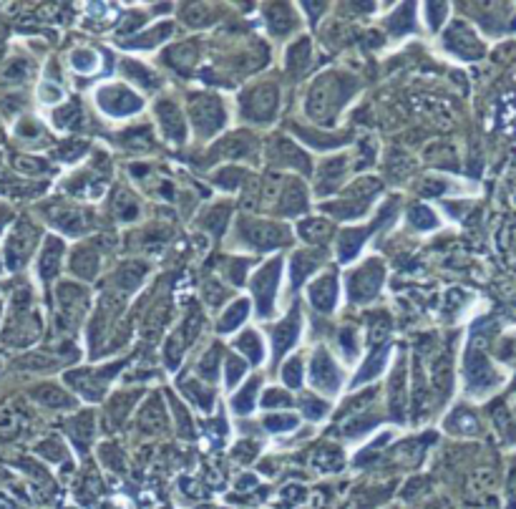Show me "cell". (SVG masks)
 <instances>
[{"mask_svg":"<svg viewBox=\"0 0 516 509\" xmlns=\"http://www.w3.org/2000/svg\"><path fill=\"white\" fill-rule=\"evenodd\" d=\"M280 270L282 262L280 260H270L262 270L254 275V298H257V310L259 315H270L272 312V303H275V293H277V280H280Z\"/></svg>","mask_w":516,"mask_h":509,"instance_id":"5","label":"cell"},{"mask_svg":"<svg viewBox=\"0 0 516 509\" xmlns=\"http://www.w3.org/2000/svg\"><path fill=\"white\" fill-rule=\"evenodd\" d=\"M40 99L43 101H58L61 99V91L53 88V86H48V83H43V86H40Z\"/></svg>","mask_w":516,"mask_h":509,"instance_id":"58","label":"cell"},{"mask_svg":"<svg viewBox=\"0 0 516 509\" xmlns=\"http://www.w3.org/2000/svg\"><path fill=\"white\" fill-rule=\"evenodd\" d=\"M86 220L88 214L83 209H76V207H61L53 212V225L61 227L64 232L69 235H78V232L86 230Z\"/></svg>","mask_w":516,"mask_h":509,"instance_id":"19","label":"cell"},{"mask_svg":"<svg viewBox=\"0 0 516 509\" xmlns=\"http://www.w3.org/2000/svg\"><path fill=\"white\" fill-rule=\"evenodd\" d=\"M267 18H270L272 33L285 35L287 30H290L295 25L293 23L295 18L290 16V8H287V6H272V8H267Z\"/></svg>","mask_w":516,"mask_h":509,"instance_id":"32","label":"cell"},{"mask_svg":"<svg viewBox=\"0 0 516 509\" xmlns=\"http://www.w3.org/2000/svg\"><path fill=\"white\" fill-rule=\"evenodd\" d=\"M300 238L307 240V242H322V240L330 238V222L325 220H305L300 222Z\"/></svg>","mask_w":516,"mask_h":509,"instance_id":"30","label":"cell"},{"mask_svg":"<svg viewBox=\"0 0 516 509\" xmlns=\"http://www.w3.org/2000/svg\"><path fill=\"white\" fill-rule=\"evenodd\" d=\"M264 426L270 431H287V428L298 426V416H270L264 419Z\"/></svg>","mask_w":516,"mask_h":509,"instance_id":"48","label":"cell"},{"mask_svg":"<svg viewBox=\"0 0 516 509\" xmlns=\"http://www.w3.org/2000/svg\"><path fill=\"white\" fill-rule=\"evenodd\" d=\"M247 310H250L247 300H237L235 305H232L230 310L222 315V320H219V330H222V333H227V330L237 328V325H240L242 320L247 318Z\"/></svg>","mask_w":516,"mask_h":509,"instance_id":"36","label":"cell"},{"mask_svg":"<svg viewBox=\"0 0 516 509\" xmlns=\"http://www.w3.org/2000/svg\"><path fill=\"white\" fill-rule=\"evenodd\" d=\"M227 217H230V207H227V204L219 207L217 204V207H212L204 217H201V227H206L212 235H222L224 225H227Z\"/></svg>","mask_w":516,"mask_h":509,"instance_id":"33","label":"cell"},{"mask_svg":"<svg viewBox=\"0 0 516 509\" xmlns=\"http://www.w3.org/2000/svg\"><path fill=\"white\" fill-rule=\"evenodd\" d=\"M184 394L189 396L197 406H201V409H212V401H214L212 391L199 386L197 381H184Z\"/></svg>","mask_w":516,"mask_h":509,"instance_id":"39","label":"cell"},{"mask_svg":"<svg viewBox=\"0 0 516 509\" xmlns=\"http://www.w3.org/2000/svg\"><path fill=\"white\" fill-rule=\"evenodd\" d=\"M71 270L78 275V278H93L98 270V255L91 247H78L71 257Z\"/></svg>","mask_w":516,"mask_h":509,"instance_id":"23","label":"cell"},{"mask_svg":"<svg viewBox=\"0 0 516 509\" xmlns=\"http://www.w3.org/2000/svg\"><path fill=\"white\" fill-rule=\"evenodd\" d=\"M403 365H398L396 376H393V396H390V409H393V416H401L403 411Z\"/></svg>","mask_w":516,"mask_h":509,"instance_id":"44","label":"cell"},{"mask_svg":"<svg viewBox=\"0 0 516 509\" xmlns=\"http://www.w3.org/2000/svg\"><path fill=\"white\" fill-rule=\"evenodd\" d=\"M214 180H217V185L227 187V189H235V187H240L242 180H245V172L237 169V167H230V169H222Z\"/></svg>","mask_w":516,"mask_h":509,"instance_id":"45","label":"cell"},{"mask_svg":"<svg viewBox=\"0 0 516 509\" xmlns=\"http://www.w3.org/2000/svg\"><path fill=\"white\" fill-rule=\"evenodd\" d=\"M298 336H300V310H293L280 325H277L275 333H272V338H275V356L277 358L285 353L287 348H293V343L298 341Z\"/></svg>","mask_w":516,"mask_h":509,"instance_id":"17","label":"cell"},{"mask_svg":"<svg viewBox=\"0 0 516 509\" xmlns=\"http://www.w3.org/2000/svg\"><path fill=\"white\" fill-rule=\"evenodd\" d=\"M307 64H310V43L303 38V41L295 43L290 48V53H287V69H290V74L298 76L307 69Z\"/></svg>","mask_w":516,"mask_h":509,"instance_id":"31","label":"cell"},{"mask_svg":"<svg viewBox=\"0 0 516 509\" xmlns=\"http://www.w3.org/2000/svg\"><path fill=\"white\" fill-rule=\"evenodd\" d=\"M446 46L464 58H476L483 53L481 43L476 41V35L471 33L464 23H453V28L446 33Z\"/></svg>","mask_w":516,"mask_h":509,"instance_id":"13","label":"cell"},{"mask_svg":"<svg viewBox=\"0 0 516 509\" xmlns=\"http://www.w3.org/2000/svg\"><path fill=\"white\" fill-rule=\"evenodd\" d=\"M365 235H368V230H345L343 235H340V245H338L340 260H350V257L360 250Z\"/></svg>","mask_w":516,"mask_h":509,"instance_id":"28","label":"cell"},{"mask_svg":"<svg viewBox=\"0 0 516 509\" xmlns=\"http://www.w3.org/2000/svg\"><path fill=\"white\" fill-rule=\"evenodd\" d=\"M192 119H194L197 134L201 136H212L217 129H222L224 124V109L219 104V99L214 96H194L189 104Z\"/></svg>","mask_w":516,"mask_h":509,"instance_id":"3","label":"cell"},{"mask_svg":"<svg viewBox=\"0 0 516 509\" xmlns=\"http://www.w3.org/2000/svg\"><path fill=\"white\" fill-rule=\"evenodd\" d=\"M448 428H451L453 434H461V436H471V434H479V421L476 416L466 409H459L448 419Z\"/></svg>","mask_w":516,"mask_h":509,"instance_id":"27","label":"cell"},{"mask_svg":"<svg viewBox=\"0 0 516 509\" xmlns=\"http://www.w3.org/2000/svg\"><path fill=\"white\" fill-rule=\"evenodd\" d=\"M245 376V363L240 358H227V383L235 386L237 378Z\"/></svg>","mask_w":516,"mask_h":509,"instance_id":"52","label":"cell"},{"mask_svg":"<svg viewBox=\"0 0 516 509\" xmlns=\"http://www.w3.org/2000/svg\"><path fill=\"white\" fill-rule=\"evenodd\" d=\"M312 383L317 388H322L325 394H335L338 391V383H340L338 365L327 356L325 348H320L315 353V358H312Z\"/></svg>","mask_w":516,"mask_h":509,"instance_id":"11","label":"cell"},{"mask_svg":"<svg viewBox=\"0 0 516 509\" xmlns=\"http://www.w3.org/2000/svg\"><path fill=\"white\" fill-rule=\"evenodd\" d=\"M257 386H259V381L257 378H252V381L247 383L245 386V391H240V394L235 396V411L237 414H250L252 411V401H254V391H257Z\"/></svg>","mask_w":516,"mask_h":509,"instance_id":"41","label":"cell"},{"mask_svg":"<svg viewBox=\"0 0 516 509\" xmlns=\"http://www.w3.org/2000/svg\"><path fill=\"white\" fill-rule=\"evenodd\" d=\"M303 409L307 411V414H310V416H312V419H317V416H322V414H325V411H327V406L322 404V401H315V399H305Z\"/></svg>","mask_w":516,"mask_h":509,"instance_id":"55","label":"cell"},{"mask_svg":"<svg viewBox=\"0 0 516 509\" xmlns=\"http://www.w3.org/2000/svg\"><path fill=\"white\" fill-rule=\"evenodd\" d=\"M237 238L254 250H272L287 242V230L282 225L259 220H242L237 225Z\"/></svg>","mask_w":516,"mask_h":509,"instance_id":"2","label":"cell"},{"mask_svg":"<svg viewBox=\"0 0 516 509\" xmlns=\"http://www.w3.org/2000/svg\"><path fill=\"white\" fill-rule=\"evenodd\" d=\"M174 411H177V419L182 421V434L192 436V423H189V416H187V411H184V406H179L177 401H174Z\"/></svg>","mask_w":516,"mask_h":509,"instance_id":"56","label":"cell"},{"mask_svg":"<svg viewBox=\"0 0 516 509\" xmlns=\"http://www.w3.org/2000/svg\"><path fill=\"white\" fill-rule=\"evenodd\" d=\"M78 114H81L78 104H69L66 109L56 111V124H58V127H71V124L78 119Z\"/></svg>","mask_w":516,"mask_h":509,"instance_id":"50","label":"cell"},{"mask_svg":"<svg viewBox=\"0 0 516 509\" xmlns=\"http://www.w3.org/2000/svg\"><path fill=\"white\" fill-rule=\"evenodd\" d=\"M250 151H252V139H250L247 134H235V136H230L227 141H222V154L232 156V159L247 156Z\"/></svg>","mask_w":516,"mask_h":509,"instance_id":"34","label":"cell"},{"mask_svg":"<svg viewBox=\"0 0 516 509\" xmlns=\"http://www.w3.org/2000/svg\"><path fill=\"white\" fill-rule=\"evenodd\" d=\"M353 78H345L340 74H327L322 78H317V83L312 86L307 96V111L315 119H333V114L338 109H343V104L350 99V93L356 91V83H350Z\"/></svg>","mask_w":516,"mask_h":509,"instance_id":"1","label":"cell"},{"mask_svg":"<svg viewBox=\"0 0 516 509\" xmlns=\"http://www.w3.org/2000/svg\"><path fill=\"white\" fill-rule=\"evenodd\" d=\"M86 151V141H74L71 146H66V149H58L56 156H61V159H66V162H71V159H76V156H81Z\"/></svg>","mask_w":516,"mask_h":509,"instance_id":"53","label":"cell"},{"mask_svg":"<svg viewBox=\"0 0 516 509\" xmlns=\"http://www.w3.org/2000/svg\"><path fill=\"white\" fill-rule=\"evenodd\" d=\"M74 66L78 71H93V66H96V53L93 51H76L74 53Z\"/></svg>","mask_w":516,"mask_h":509,"instance_id":"51","label":"cell"},{"mask_svg":"<svg viewBox=\"0 0 516 509\" xmlns=\"http://www.w3.org/2000/svg\"><path fill=\"white\" fill-rule=\"evenodd\" d=\"M124 69H127V74L131 76V78H143V86H146V88L156 86L154 74H151V71H146L143 66H136V64H131V61H127V64H124Z\"/></svg>","mask_w":516,"mask_h":509,"instance_id":"46","label":"cell"},{"mask_svg":"<svg viewBox=\"0 0 516 509\" xmlns=\"http://www.w3.org/2000/svg\"><path fill=\"white\" fill-rule=\"evenodd\" d=\"M345 172V156H335V159H327V162L320 164V172H317V192L325 194V192L335 189Z\"/></svg>","mask_w":516,"mask_h":509,"instance_id":"20","label":"cell"},{"mask_svg":"<svg viewBox=\"0 0 516 509\" xmlns=\"http://www.w3.org/2000/svg\"><path fill=\"white\" fill-rule=\"evenodd\" d=\"M116 370H119V365H109V368H101V370H93V368L76 370V373H69V376H66V381L74 383L86 399L96 401L98 396L103 394V388L109 386V378L114 376Z\"/></svg>","mask_w":516,"mask_h":509,"instance_id":"7","label":"cell"},{"mask_svg":"<svg viewBox=\"0 0 516 509\" xmlns=\"http://www.w3.org/2000/svg\"><path fill=\"white\" fill-rule=\"evenodd\" d=\"M61 252H64V245L58 242L56 238H51L46 242V247H43V255H40V275H43V280H51L53 275L58 272V262H61Z\"/></svg>","mask_w":516,"mask_h":509,"instance_id":"24","label":"cell"},{"mask_svg":"<svg viewBox=\"0 0 516 509\" xmlns=\"http://www.w3.org/2000/svg\"><path fill=\"white\" fill-rule=\"evenodd\" d=\"M143 275H146V265H143V262H124V265L116 270L114 283H116V288L124 290V293H131V290H136L139 285H141Z\"/></svg>","mask_w":516,"mask_h":509,"instance_id":"21","label":"cell"},{"mask_svg":"<svg viewBox=\"0 0 516 509\" xmlns=\"http://www.w3.org/2000/svg\"><path fill=\"white\" fill-rule=\"evenodd\" d=\"M58 303H61L64 320H69V325H74L83 315V310H86V293L78 285H64L61 293H58Z\"/></svg>","mask_w":516,"mask_h":509,"instance_id":"14","label":"cell"},{"mask_svg":"<svg viewBox=\"0 0 516 509\" xmlns=\"http://www.w3.org/2000/svg\"><path fill=\"white\" fill-rule=\"evenodd\" d=\"M224 296H227V290H224L217 280H209V283L204 285V300L209 303V305H219V300H224Z\"/></svg>","mask_w":516,"mask_h":509,"instance_id":"49","label":"cell"},{"mask_svg":"<svg viewBox=\"0 0 516 509\" xmlns=\"http://www.w3.org/2000/svg\"><path fill=\"white\" fill-rule=\"evenodd\" d=\"M93 416L91 414H81V416H76L74 421H71V436H74V441H76V446H86V444H91V439H93Z\"/></svg>","mask_w":516,"mask_h":509,"instance_id":"29","label":"cell"},{"mask_svg":"<svg viewBox=\"0 0 516 509\" xmlns=\"http://www.w3.org/2000/svg\"><path fill=\"white\" fill-rule=\"evenodd\" d=\"M282 378H285L287 386H293V388L300 386V381H303V365H300L298 358H293L290 363L285 365V370H282Z\"/></svg>","mask_w":516,"mask_h":509,"instance_id":"47","label":"cell"},{"mask_svg":"<svg viewBox=\"0 0 516 509\" xmlns=\"http://www.w3.org/2000/svg\"><path fill=\"white\" fill-rule=\"evenodd\" d=\"M98 104L109 111L111 116H127V114H134L136 109H141V101L124 86L103 88V91L98 93Z\"/></svg>","mask_w":516,"mask_h":509,"instance_id":"9","label":"cell"},{"mask_svg":"<svg viewBox=\"0 0 516 509\" xmlns=\"http://www.w3.org/2000/svg\"><path fill=\"white\" fill-rule=\"evenodd\" d=\"M237 348L242 353H247L252 361H262V346H259V338L254 333H245V336L237 341Z\"/></svg>","mask_w":516,"mask_h":509,"instance_id":"43","label":"cell"},{"mask_svg":"<svg viewBox=\"0 0 516 509\" xmlns=\"http://www.w3.org/2000/svg\"><path fill=\"white\" fill-rule=\"evenodd\" d=\"M33 396L40 401V404L53 406V409H71V406H74V399H71V396L66 394V391H61L58 386H51V383L35 388Z\"/></svg>","mask_w":516,"mask_h":509,"instance_id":"26","label":"cell"},{"mask_svg":"<svg viewBox=\"0 0 516 509\" xmlns=\"http://www.w3.org/2000/svg\"><path fill=\"white\" fill-rule=\"evenodd\" d=\"M139 426L143 431H161V426H164V411H161L159 396H154L149 404L139 411Z\"/></svg>","mask_w":516,"mask_h":509,"instance_id":"25","label":"cell"},{"mask_svg":"<svg viewBox=\"0 0 516 509\" xmlns=\"http://www.w3.org/2000/svg\"><path fill=\"white\" fill-rule=\"evenodd\" d=\"M290 404V396L285 394V391H280V388H272V391H267V396H264L262 406H287Z\"/></svg>","mask_w":516,"mask_h":509,"instance_id":"54","label":"cell"},{"mask_svg":"<svg viewBox=\"0 0 516 509\" xmlns=\"http://www.w3.org/2000/svg\"><path fill=\"white\" fill-rule=\"evenodd\" d=\"M335 298H338V283H335L333 275H325V278H320L312 288H310V300H312V305L322 312L333 310Z\"/></svg>","mask_w":516,"mask_h":509,"instance_id":"18","label":"cell"},{"mask_svg":"<svg viewBox=\"0 0 516 509\" xmlns=\"http://www.w3.org/2000/svg\"><path fill=\"white\" fill-rule=\"evenodd\" d=\"M199 330H201V315H197V312L194 315H189V318L179 325V330L169 338L167 351H164V356H167V365H172L174 368V365L182 361L184 351H187V348L192 346V341L199 336Z\"/></svg>","mask_w":516,"mask_h":509,"instance_id":"8","label":"cell"},{"mask_svg":"<svg viewBox=\"0 0 516 509\" xmlns=\"http://www.w3.org/2000/svg\"><path fill=\"white\" fill-rule=\"evenodd\" d=\"M267 156H270L275 164H282V167H293L300 169L303 174L310 172V159L307 154L298 149L290 139H272L270 149H267Z\"/></svg>","mask_w":516,"mask_h":509,"instance_id":"10","label":"cell"},{"mask_svg":"<svg viewBox=\"0 0 516 509\" xmlns=\"http://www.w3.org/2000/svg\"><path fill=\"white\" fill-rule=\"evenodd\" d=\"M307 204V192L298 180H285L277 197V212L282 214H300Z\"/></svg>","mask_w":516,"mask_h":509,"instance_id":"15","label":"cell"},{"mask_svg":"<svg viewBox=\"0 0 516 509\" xmlns=\"http://www.w3.org/2000/svg\"><path fill=\"white\" fill-rule=\"evenodd\" d=\"M466 376H469V381L474 386H491L493 368L479 353H469V358H466Z\"/></svg>","mask_w":516,"mask_h":509,"instance_id":"22","label":"cell"},{"mask_svg":"<svg viewBox=\"0 0 516 509\" xmlns=\"http://www.w3.org/2000/svg\"><path fill=\"white\" fill-rule=\"evenodd\" d=\"M383 283V265L378 260H368L360 270L350 275V298L356 303L370 300Z\"/></svg>","mask_w":516,"mask_h":509,"instance_id":"4","label":"cell"},{"mask_svg":"<svg viewBox=\"0 0 516 509\" xmlns=\"http://www.w3.org/2000/svg\"><path fill=\"white\" fill-rule=\"evenodd\" d=\"M219 373V348L214 346L212 351H206L204 358L199 361V376L206 381H214Z\"/></svg>","mask_w":516,"mask_h":509,"instance_id":"40","label":"cell"},{"mask_svg":"<svg viewBox=\"0 0 516 509\" xmlns=\"http://www.w3.org/2000/svg\"><path fill=\"white\" fill-rule=\"evenodd\" d=\"M385 353H388V351H385V346H383L368 356L365 365H363L360 373L356 376V383H363V381H368V378H373L375 373H380V368H383V363H385Z\"/></svg>","mask_w":516,"mask_h":509,"instance_id":"35","label":"cell"},{"mask_svg":"<svg viewBox=\"0 0 516 509\" xmlns=\"http://www.w3.org/2000/svg\"><path fill=\"white\" fill-rule=\"evenodd\" d=\"M433 386H436V391L441 396H446L448 388H451V363H448L446 356L436 361V368H433Z\"/></svg>","mask_w":516,"mask_h":509,"instance_id":"38","label":"cell"},{"mask_svg":"<svg viewBox=\"0 0 516 509\" xmlns=\"http://www.w3.org/2000/svg\"><path fill=\"white\" fill-rule=\"evenodd\" d=\"M426 13H428L430 25L436 28V25H438V18H443V13H446V6H426Z\"/></svg>","mask_w":516,"mask_h":509,"instance_id":"57","label":"cell"},{"mask_svg":"<svg viewBox=\"0 0 516 509\" xmlns=\"http://www.w3.org/2000/svg\"><path fill=\"white\" fill-rule=\"evenodd\" d=\"M38 240V232L33 230L30 225H20L16 232H13V238L8 240V262L11 267H20L25 262L30 252H33V245Z\"/></svg>","mask_w":516,"mask_h":509,"instance_id":"12","label":"cell"},{"mask_svg":"<svg viewBox=\"0 0 516 509\" xmlns=\"http://www.w3.org/2000/svg\"><path fill=\"white\" fill-rule=\"evenodd\" d=\"M408 220H411L416 227H421V230H430V227H436V214L430 212L428 207H421V204H416V207L411 209Z\"/></svg>","mask_w":516,"mask_h":509,"instance_id":"42","label":"cell"},{"mask_svg":"<svg viewBox=\"0 0 516 509\" xmlns=\"http://www.w3.org/2000/svg\"><path fill=\"white\" fill-rule=\"evenodd\" d=\"M275 109H277V88L270 86V83H267V86L252 88V91L245 96V101H242L245 116H250L254 122H267V119H272Z\"/></svg>","mask_w":516,"mask_h":509,"instance_id":"6","label":"cell"},{"mask_svg":"<svg viewBox=\"0 0 516 509\" xmlns=\"http://www.w3.org/2000/svg\"><path fill=\"white\" fill-rule=\"evenodd\" d=\"M317 267V257L315 255H307V252H298L295 255V262H293V280L295 285H300L305 278H307L310 272Z\"/></svg>","mask_w":516,"mask_h":509,"instance_id":"37","label":"cell"},{"mask_svg":"<svg viewBox=\"0 0 516 509\" xmlns=\"http://www.w3.org/2000/svg\"><path fill=\"white\" fill-rule=\"evenodd\" d=\"M156 116L161 122V131L167 134L172 141H184V122H182V111L174 101H161L156 104Z\"/></svg>","mask_w":516,"mask_h":509,"instance_id":"16","label":"cell"}]
</instances>
